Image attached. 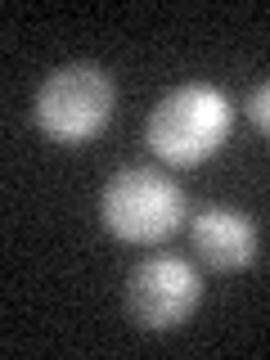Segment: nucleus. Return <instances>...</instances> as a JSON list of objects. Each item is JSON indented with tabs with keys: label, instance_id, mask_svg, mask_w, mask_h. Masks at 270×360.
<instances>
[{
	"label": "nucleus",
	"instance_id": "obj_1",
	"mask_svg": "<svg viewBox=\"0 0 270 360\" xmlns=\"http://www.w3.org/2000/svg\"><path fill=\"white\" fill-rule=\"evenodd\" d=\"M230 122H234V108L217 86L189 82L158 99L144 135H149V149L167 167H198L221 153Z\"/></svg>",
	"mask_w": 270,
	"mask_h": 360
},
{
	"label": "nucleus",
	"instance_id": "obj_2",
	"mask_svg": "<svg viewBox=\"0 0 270 360\" xmlns=\"http://www.w3.org/2000/svg\"><path fill=\"white\" fill-rule=\"evenodd\" d=\"M99 217H104V230L112 239L135 243V248H153L180 230V221H185V194L158 167H127V172H117L104 185Z\"/></svg>",
	"mask_w": 270,
	"mask_h": 360
},
{
	"label": "nucleus",
	"instance_id": "obj_3",
	"mask_svg": "<svg viewBox=\"0 0 270 360\" xmlns=\"http://www.w3.org/2000/svg\"><path fill=\"white\" fill-rule=\"evenodd\" d=\"M112 77L99 63H63L37 90V127L50 135L54 144H90L104 135L112 117Z\"/></svg>",
	"mask_w": 270,
	"mask_h": 360
},
{
	"label": "nucleus",
	"instance_id": "obj_4",
	"mask_svg": "<svg viewBox=\"0 0 270 360\" xmlns=\"http://www.w3.org/2000/svg\"><path fill=\"white\" fill-rule=\"evenodd\" d=\"M202 302V279L185 257H144L127 279V311L140 329H180Z\"/></svg>",
	"mask_w": 270,
	"mask_h": 360
},
{
	"label": "nucleus",
	"instance_id": "obj_5",
	"mask_svg": "<svg viewBox=\"0 0 270 360\" xmlns=\"http://www.w3.org/2000/svg\"><path fill=\"white\" fill-rule=\"evenodd\" d=\"M189 239H194L198 262L207 270H221V275L248 270L257 262V225H252L248 212L230 207V202H207V207H198Z\"/></svg>",
	"mask_w": 270,
	"mask_h": 360
},
{
	"label": "nucleus",
	"instance_id": "obj_6",
	"mask_svg": "<svg viewBox=\"0 0 270 360\" xmlns=\"http://www.w3.org/2000/svg\"><path fill=\"white\" fill-rule=\"evenodd\" d=\"M248 122L270 140V82H262L252 95H248Z\"/></svg>",
	"mask_w": 270,
	"mask_h": 360
}]
</instances>
